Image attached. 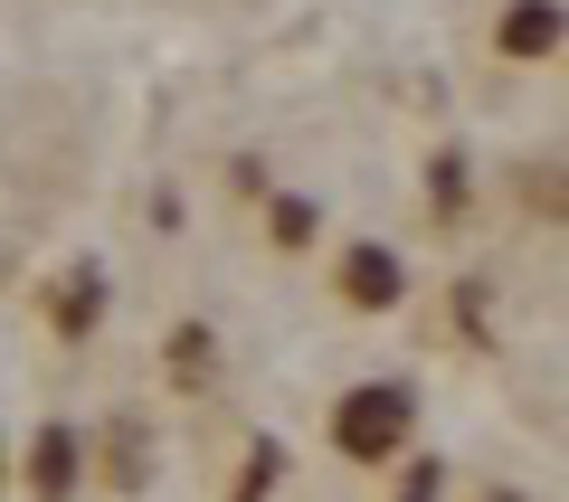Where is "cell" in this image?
<instances>
[{
    "instance_id": "5",
    "label": "cell",
    "mask_w": 569,
    "mask_h": 502,
    "mask_svg": "<svg viewBox=\"0 0 569 502\" xmlns=\"http://www.w3.org/2000/svg\"><path fill=\"white\" fill-rule=\"evenodd\" d=\"M48 322H58V332H96V322H104V275H96V265H77V275L48 294Z\"/></svg>"
},
{
    "instance_id": "2",
    "label": "cell",
    "mask_w": 569,
    "mask_h": 502,
    "mask_svg": "<svg viewBox=\"0 0 569 502\" xmlns=\"http://www.w3.org/2000/svg\"><path fill=\"white\" fill-rule=\"evenodd\" d=\"M77 474H86V436H77V426H39V445H29V493H39V502H67V493H77Z\"/></svg>"
},
{
    "instance_id": "4",
    "label": "cell",
    "mask_w": 569,
    "mask_h": 502,
    "mask_svg": "<svg viewBox=\"0 0 569 502\" xmlns=\"http://www.w3.org/2000/svg\"><path fill=\"white\" fill-rule=\"evenodd\" d=\"M399 294H408V275H399V257H389V247H351V257H342V303L389 313Z\"/></svg>"
},
{
    "instance_id": "1",
    "label": "cell",
    "mask_w": 569,
    "mask_h": 502,
    "mask_svg": "<svg viewBox=\"0 0 569 502\" xmlns=\"http://www.w3.org/2000/svg\"><path fill=\"white\" fill-rule=\"evenodd\" d=\"M408 426H418V399H408L399 380H361L342 408H332V445H342L351 464H380L408 445Z\"/></svg>"
},
{
    "instance_id": "8",
    "label": "cell",
    "mask_w": 569,
    "mask_h": 502,
    "mask_svg": "<svg viewBox=\"0 0 569 502\" xmlns=\"http://www.w3.org/2000/svg\"><path fill=\"white\" fill-rule=\"evenodd\" d=\"M171 370H181V380H209V322H181V332H171Z\"/></svg>"
},
{
    "instance_id": "11",
    "label": "cell",
    "mask_w": 569,
    "mask_h": 502,
    "mask_svg": "<svg viewBox=\"0 0 569 502\" xmlns=\"http://www.w3.org/2000/svg\"><path fill=\"white\" fill-rule=\"evenodd\" d=\"M0 483H10V445H0Z\"/></svg>"
},
{
    "instance_id": "12",
    "label": "cell",
    "mask_w": 569,
    "mask_h": 502,
    "mask_svg": "<svg viewBox=\"0 0 569 502\" xmlns=\"http://www.w3.org/2000/svg\"><path fill=\"white\" fill-rule=\"evenodd\" d=\"M493 502H522V493H493Z\"/></svg>"
},
{
    "instance_id": "10",
    "label": "cell",
    "mask_w": 569,
    "mask_h": 502,
    "mask_svg": "<svg viewBox=\"0 0 569 502\" xmlns=\"http://www.w3.org/2000/svg\"><path fill=\"white\" fill-rule=\"evenodd\" d=\"M447 493V464H408V483H399V502H437Z\"/></svg>"
},
{
    "instance_id": "9",
    "label": "cell",
    "mask_w": 569,
    "mask_h": 502,
    "mask_svg": "<svg viewBox=\"0 0 569 502\" xmlns=\"http://www.w3.org/2000/svg\"><path fill=\"white\" fill-rule=\"evenodd\" d=\"M427 190H437V219H456V209H466V161H456V152H437Z\"/></svg>"
},
{
    "instance_id": "7",
    "label": "cell",
    "mask_w": 569,
    "mask_h": 502,
    "mask_svg": "<svg viewBox=\"0 0 569 502\" xmlns=\"http://www.w3.org/2000/svg\"><path fill=\"white\" fill-rule=\"evenodd\" d=\"M276 474H284V445H257V455H247V474H238V493H228V502H266V493H276Z\"/></svg>"
},
{
    "instance_id": "3",
    "label": "cell",
    "mask_w": 569,
    "mask_h": 502,
    "mask_svg": "<svg viewBox=\"0 0 569 502\" xmlns=\"http://www.w3.org/2000/svg\"><path fill=\"white\" fill-rule=\"evenodd\" d=\"M493 48H503L512 67L560 58V0H512V10H503V29H493Z\"/></svg>"
},
{
    "instance_id": "6",
    "label": "cell",
    "mask_w": 569,
    "mask_h": 502,
    "mask_svg": "<svg viewBox=\"0 0 569 502\" xmlns=\"http://www.w3.org/2000/svg\"><path fill=\"white\" fill-rule=\"evenodd\" d=\"M313 228H323V209L284 190V200H276V247H313Z\"/></svg>"
}]
</instances>
